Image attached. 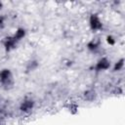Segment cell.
<instances>
[{"mask_svg":"<svg viewBox=\"0 0 125 125\" xmlns=\"http://www.w3.org/2000/svg\"><path fill=\"white\" fill-rule=\"evenodd\" d=\"M0 84L7 88L14 84V74L10 68H2L0 70Z\"/></svg>","mask_w":125,"mask_h":125,"instance_id":"1","label":"cell"},{"mask_svg":"<svg viewBox=\"0 0 125 125\" xmlns=\"http://www.w3.org/2000/svg\"><path fill=\"white\" fill-rule=\"evenodd\" d=\"M103 21L97 14H91L89 17V26L92 31H100L103 29Z\"/></svg>","mask_w":125,"mask_h":125,"instance_id":"2","label":"cell"},{"mask_svg":"<svg viewBox=\"0 0 125 125\" xmlns=\"http://www.w3.org/2000/svg\"><path fill=\"white\" fill-rule=\"evenodd\" d=\"M111 67V62L108 58L106 57H102L100 58L96 63H95V70L98 71V72H101V71H105L107 69H109Z\"/></svg>","mask_w":125,"mask_h":125,"instance_id":"3","label":"cell"},{"mask_svg":"<svg viewBox=\"0 0 125 125\" xmlns=\"http://www.w3.org/2000/svg\"><path fill=\"white\" fill-rule=\"evenodd\" d=\"M35 106V101L32 98H25L20 104V111L22 113H29Z\"/></svg>","mask_w":125,"mask_h":125,"instance_id":"4","label":"cell"},{"mask_svg":"<svg viewBox=\"0 0 125 125\" xmlns=\"http://www.w3.org/2000/svg\"><path fill=\"white\" fill-rule=\"evenodd\" d=\"M18 41L13 37V35H10V36H7L4 38L3 40V47L5 48V50L7 52H10L14 49L17 48V45H18Z\"/></svg>","mask_w":125,"mask_h":125,"instance_id":"5","label":"cell"},{"mask_svg":"<svg viewBox=\"0 0 125 125\" xmlns=\"http://www.w3.org/2000/svg\"><path fill=\"white\" fill-rule=\"evenodd\" d=\"M83 99L87 102H94L97 99V92L93 89H88L83 92Z\"/></svg>","mask_w":125,"mask_h":125,"instance_id":"6","label":"cell"},{"mask_svg":"<svg viewBox=\"0 0 125 125\" xmlns=\"http://www.w3.org/2000/svg\"><path fill=\"white\" fill-rule=\"evenodd\" d=\"M101 47V41L98 38H93L87 43V49L91 52H96Z\"/></svg>","mask_w":125,"mask_h":125,"instance_id":"7","label":"cell"},{"mask_svg":"<svg viewBox=\"0 0 125 125\" xmlns=\"http://www.w3.org/2000/svg\"><path fill=\"white\" fill-rule=\"evenodd\" d=\"M26 36V29L23 28V27H18L15 31V33L13 34V37L18 41L20 42L21 40H22L24 37Z\"/></svg>","mask_w":125,"mask_h":125,"instance_id":"8","label":"cell"},{"mask_svg":"<svg viewBox=\"0 0 125 125\" xmlns=\"http://www.w3.org/2000/svg\"><path fill=\"white\" fill-rule=\"evenodd\" d=\"M39 66V62L37 60H30L25 64V70L26 72H32L35 71Z\"/></svg>","mask_w":125,"mask_h":125,"instance_id":"9","label":"cell"},{"mask_svg":"<svg viewBox=\"0 0 125 125\" xmlns=\"http://www.w3.org/2000/svg\"><path fill=\"white\" fill-rule=\"evenodd\" d=\"M123 67H124V59L121 58L118 61H116V62H114V64L112 66V71H114V72L121 71L123 69Z\"/></svg>","mask_w":125,"mask_h":125,"instance_id":"10","label":"cell"},{"mask_svg":"<svg viewBox=\"0 0 125 125\" xmlns=\"http://www.w3.org/2000/svg\"><path fill=\"white\" fill-rule=\"evenodd\" d=\"M105 41L109 46H114L116 44V38L112 34H107L105 36Z\"/></svg>","mask_w":125,"mask_h":125,"instance_id":"11","label":"cell"},{"mask_svg":"<svg viewBox=\"0 0 125 125\" xmlns=\"http://www.w3.org/2000/svg\"><path fill=\"white\" fill-rule=\"evenodd\" d=\"M5 25V18L3 16H0V28L4 27Z\"/></svg>","mask_w":125,"mask_h":125,"instance_id":"12","label":"cell"},{"mask_svg":"<svg viewBox=\"0 0 125 125\" xmlns=\"http://www.w3.org/2000/svg\"><path fill=\"white\" fill-rule=\"evenodd\" d=\"M2 9H3V3H2V2L0 1V11H1Z\"/></svg>","mask_w":125,"mask_h":125,"instance_id":"13","label":"cell"}]
</instances>
